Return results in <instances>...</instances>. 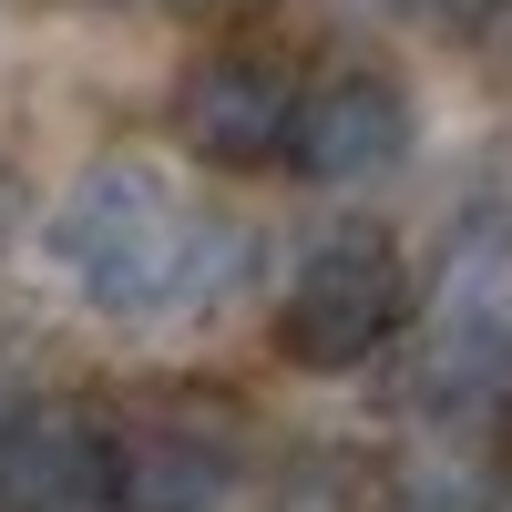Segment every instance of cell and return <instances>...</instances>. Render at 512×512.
Instances as JSON below:
<instances>
[{
    "mask_svg": "<svg viewBox=\"0 0 512 512\" xmlns=\"http://www.w3.org/2000/svg\"><path fill=\"white\" fill-rule=\"evenodd\" d=\"M52 256L103 318H195L246 277V226L185 216L154 164H93L52 216Z\"/></svg>",
    "mask_w": 512,
    "mask_h": 512,
    "instance_id": "cell-1",
    "label": "cell"
},
{
    "mask_svg": "<svg viewBox=\"0 0 512 512\" xmlns=\"http://www.w3.org/2000/svg\"><path fill=\"white\" fill-rule=\"evenodd\" d=\"M410 318V267L379 226H338L297 256L287 308H277V349L297 369H359L369 349H390V328Z\"/></svg>",
    "mask_w": 512,
    "mask_h": 512,
    "instance_id": "cell-2",
    "label": "cell"
},
{
    "mask_svg": "<svg viewBox=\"0 0 512 512\" xmlns=\"http://www.w3.org/2000/svg\"><path fill=\"white\" fill-rule=\"evenodd\" d=\"M0 512H113V441L82 400L0 420Z\"/></svg>",
    "mask_w": 512,
    "mask_h": 512,
    "instance_id": "cell-5",
    "label": "cell"
},
{
    "mask_svg": "<svg viewBox=\"0 0 512 512\" xmlns=\"http://www.w3.org/2000/svg\"><path fill=\"white\" fill-rule=\"evenodd\" d=\"M287 123H297V82L267 52H205L175 82V144L195 164H267L287 154Z\"/></svg>",
    "mask_w": 512,
    "mask_h": 512,
    "instance_id": "cell-4",
    "label": "cell"
},
{
    "mask_svg": "<svg viewBox=\"0 0 512 512\" xmlns=\"http://www.w3.org/2000/svg\"><path fill=\"white\" fill-rule=\"evenodd\" d=\"M492 512H512V482H502V492H492Z\"/></svg>",
    "mask_w": 512,
    "mask_h": 512,
    "instance_id": "cell-7",
    "label": "cell"
},
{
    "mask_svg": "<svg viewBox=\"0 0 512 512\" xmlns=\"http://www.w3.org/2000/svg\"><path fill=\"white\" fill-rule=\"evenodd\" d=\"M410 154V93L390 72H328V82H297V123H287V164L328 195L379 185L390 164Z\"/></svg>",
    "mask_w": 512,
    "mask_h": 512,
    "instance_id": "cell-3",
    "label": "cell"
},
{
    "mask_svg": "<svg viewBox=\"0 0 512 512\" xmlns=\"http://www.w3.org/2000/svg\"><path fill=\"white\" fill-rule=\"evenodd\" d=\"M502 390H512V379H502Z\"/></svg>",
    "mask_w": 512,
    "mask_h": 512,
    "instance_id": "cell-8",
    "label": "cell"
},
{
    "mask_svg": "<svg viewBox=\"0 0 512 512\" xmlns=\"http://www.w3.org/2000/svg\"><path fill=\"white\" fill-rule=\"evenodd\" d=\"M236 492V441L205 420H144L113 441V512H216Z\"/></svg>",
    "mask_w": 512,
    "mask_h": 512,
    "instance_id": "cell-6",
    "label": "cell"
}]
</instances>
